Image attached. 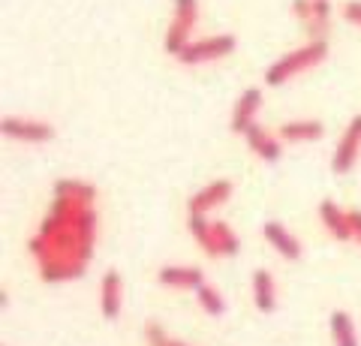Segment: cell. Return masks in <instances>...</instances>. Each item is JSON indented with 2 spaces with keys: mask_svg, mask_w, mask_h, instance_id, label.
<instances>
[{
  "mask_svg": "<svg viewBox=\"0 0 361 346\" xmlns=\"http://www.w3.org/2000/svg\"><path fill=\"white\" fill-rule=\"evenodd\" d=\"M292 16L310 33V39H325L331 30V4L329 0H292Z\"/></svg>",
  "mask_w": 361,
  "mask_h": 346,
  "instance_id": "obj_8",
  "label": "cell"
},
{
  "mask_svg": "<svg viewBox=\"0 0 361 346\" xmlns=\"http://www.w3.org/2000/svg\"><path fill=\"white\" fill-rule=\"evenodd\" d=\"M244 142L253 157H259L262 163H280V157H283V142H280V136H274V132L265 130L262 124H253L247 130Z\"/></svg>",
  "mask_w": 361,
  "mask_h": 346,
  "instance_id": "obj_13",
  "label": "cell"
},
{
  "mask_svg": "<svg viewBox=\"0 0 361 346\" xmlns=\"http://www.w3.org/2000/svg\"><path fill=\"white\" fill-rule=\"evenodd\" d=\"M235 193V184L229 178H217L205 187H199L193 196L187 199V214H199V217H208L211 211H217L220 205H226Z\"/></svg>",
  "mask_w": 361,
  "mask_h": 346,
  "instance_id": "obj_9",
  "label": "cell"
},
{
  "mask_svg": "<svg viewBox=\"0 0 361 346\" xmlns=\"http://www.w3.org/2000/svg\"><path fill=\"white\" fill-rule=\"evenodd\" d=\"M97 235L99 217L94 205L54 196V202L39 220V229L27 241V250L45 283H73L94 259Z\"/></svg>",
  "mask_w": 361,
  "mask_h": 346,
  "instance_id": "obj_1",
  "label": "cell"
},
{
  "mask_svg": "<svg viewBox=\"0 0 361 346\" xmlns=\"http://www.w3.org/2000/svg\"><path fill=\"white\" fill-rule=\"evenodd\" d=\"M259 111H262V87H244L232 106L229 130L235 136H244L253 124H259Z\"/></svg>",
  "mask_w": 361,
  "mask_h": 346,
  "instance_id": "obj_11",
  "label": "cell"
},
{
  "mask_svg": "<svg viewBox=\"0 0 361 346\" xmlns=\"http://www.w3.org/2000/svg\"><path fill=\"white\" fill-rule=\"evenodd\" d=\"M358 154H361V111L349 118V124L343 127L341 139L334 144V154H331V172L337 178H343L353 172V166L358 163Z\"/></svg>",
  "mask_w": 361,
  "mask_h": 346,
  "instance_id": "obj_7",
  "label": "cell"
},
{
  "mask_svg": "<svg viewBox=\"0 0 361 346\" xmlns=\"http://www.w3.org/2000/svg\"><path fill=\"white\" fill-rule=\"evenodd\" d=\"M199 0H172V18H169V27L163 33V51L178 58L190 42H193V30L199 25Z\"/></svg>",
  "mask_w": 361,
  "mask_h": 346,
  "instance_id": "obj_4",
  "label": "cell"
},
{
  "mask_svg": "<svg viewBox=\"0 0 361 346\" xmlns=\"http://www.w3.org/2000/svg\"><path fill=\"white\" fill-rule=\"evenodd\" d=\"M277 136L286 144H310V142H319L325 136V124L316 118H292L280 127Z\"/></svg>",
  "mask_w": 361,
  "mask_h": 346,
  "instance_id": "obj_17",
  "label": "cell"
},
{
  "mask_svg": "<svg viewBox=\"0 0 361 346\" xmlns=\"http://www.w3.org/2000/svg\"><path fill=\"white\" fill-rule=\"evenodd\" d=\"M235 49H238V37H235V33H214V37L193 39L175 61L184 63V66H202V63H214V61L229 58Z\"/></svg>",
  "mask_w": 361,
  "mask_h": 346,
  "instance_id": "obj_5",
  "label": "cell"
},
{
  "mask_svg": "<svg viewBox=\"0 0 361 346\" xmlns=\"http://www.w3.org/2000/svg\"><path fill=\"white\" fill-rule=\"evenodd\" d=\"M329 331H331V343H334V346H361L355 319L349 316L346 310H331V316H329Z\"/></svg>",
  "mask_w": 361,
  "mask_h": 346,
  "instance_id": "obj_19",
  "label": "cell"
},
{
  "mask_svg": "<svg viewBox=\"0 0 361 346\" xmlns=\"http://www.w3.org/2000/svg\"><path fill=\"white\" fill-rule=\"evenodd\" d=\"M262 238H265L268 247L274 250L280 259H286V262H298L301 256H304L301 238L289 226H283L280 220H265L262 223Z\"/></svg>",
  "mask_w": 361,
  "mask_h": 346,
  "instance_id": "obj_10",
  "label": "cell"
},
{
  "mask_svg": "<svg viewBox=\"0 0 361 346\" xmlns=\"http://www.w3.org/2000/svg\"><path fill=\"white\" fill-rule=\"evenodd\" d=\"M319 223L325 226V232L334 238V241H353V223H349V211H343L334 199H322L319 208Z\"/></svg>",
  "mask_w": 361,
  "mask_h": 346,
  "instance_id": "obj_15",
  "label": "cell"
},
{
  "mask_svg": "<svg viewBox=\"0 0 361 346\" xmlns=\"http://www.w3.org/2000/svg\"><path fill=\"white\" fill-rule=\"evenodd\" d=\"M341 16H343L346 25L361 27V0H346V4L341 6Z\"/></svg>",
  "mask_w": 361,
  "mask_h": 346,
  "instance_id": "obj_22",
  "label": "cell"
},
{
  "mask_svg": "<svg viewBox=\"0 0 361 346\" xmlns=\"http://www.w3.org/2000/svg\"><path fill=\"white\" fill-rule=\"evenodd\" d=\"M349 223H353V241L361 244V211H349Z\"/></svg>",
  "mask_w": 361,
  "mask_h": 346,
  "instance_id": "obj_23",
  "label": "cell"
},
{
  "mask_svg": "<svg viewBox=\"0 0 361 346\" xmlns=\"http://www.w3.org/2000/svg\"><path fill=\"white\" fill-rule=\"evenodd\" d=\"M250 295H253V307L259 314H274L277 310V280L268 268H256L250 277Z\"/></svg>",
  "mask_w": 361,
  "mask_h": 346,
  "instance_id": "obj_16",
  "label": "cell"
},
{
  "mask_svg": "<svg viewBox=\"0 0 361 346\" xmlns=\"http://www.w3.org/2000/svg\"><path fill=\"white\" fill-rule=\"evenodd\" d=\"M175 346H187V343H180V340H175Z\"/></svg>",
  "mask_w": 361,
  "mask_h": 346,
  "instance_id": "obj_24",
  "label": "cell"
},
{
  "mask_svg": "<svg viewBox=\"0 0 361 346\" xmlns=\"http://www.w3.org/2000/svg\"><path fill=\"white\" fill-rule=\"evenodd\" d=\"M51 193L58 199H73V202H85V205H94L99 190L97 184L85 181V178H58V181L51 184Z\"/></svg>",
  "mask_w": 361,
  "mask_h": 346,
  "instance_id": "obj_18",
  "label": "cell"
},
{
  "mask_svg": "<svg viewBox=\"0 0 361 346\" xmlns=\"http://www.w3.org/2000/svg\"><path fill=\"white\" fill-rule=\"evenodd\" d=\"M142 334H145V343H148V346H175V340L169 338V331H166L157 319L145 322V331H142Z\"/></svg>",
  "mask_w": 361,
  "mask_h": 346,
  "instance_id": "obj_21",
  "label": "cell"
},
{
  "mask_svg": "<svg viewBox=\"0 0 361 346\" xmlns=\"http://www.w3.org/2000/svg\"><path fill=\"white\" fill-rule=\"evenodd\" d=\"M0 132L13 142H21V144H49L54 139V130L49 121L42 118H27V115H6L0 121Z\"/></svg>",
  "mask_w": 361,
  "mask_h": 346,
  "instance_id": "obj_6",
  "label": "cell"
},
{
  "mask_svg": "<svg viewBox=\"0 0 361 346\" xmlns=\"http://www.w3.org/2000/svg\"><path fill=\"white\" fill-rule=\"evenodd\" d=\"M99 314L109 322H115L123 314V277L118 268H109L99 277Z\"/></svg>",
  "mask_w": 361,
  "mask_h": 346,
  "instance_id": "obj_12",
  "label": "cell"
},
{
  "mask_svg": "<svg viewBox=\"0 0 361 346\" xmlns=\"http://www.w3.org/2000/svg\"><path fill=\"white\" fill-rule=\"evenodd\" d=\"M157 283L166 289H190V292H196L205 283V271L199 265H163L157 271Z\"/></svg>",
  "mask_w": 361,
  "mask_h": 346,
  "instance_id": "obj_14",
  "label": "cell"
},
{
  "mask_svg": "<svg viewBox=\"0 0 361 346\" xmlns=\"http://www.w3.org/2000/svg\"><path fill=\"white\" fill-rule=\"evenodd\" d=\"M187 229H190V235H193V241L211 256V259H220V256H238V250H241L238 232L223 220L187 214Z\"/></svg>",
  "mask_w": 361,
  "mask_h": 346,
  "instance_id": "obj_3",
  "label": "cell"
},
{
  "mask_svg": "<svg viewBox=\"0 0 361 346\" xmlns=\"http://www.w3.org/2000/svg\"><path fill=\"white\" fill-rule=\"evenodd\" d=\"M196 304H199V310L205 316H214V319H220L223 314H226V298H223V292L214 283H202L199 289H196Z\"/></svg>",
  "mask_w": 361,
  "mask_h": 346,
  "instance_id": "obj_20",
  "label": "cell"
},
{
  "mask_svg": "<svg viewBox=\"0 0 361 346\" xmlns=\"http://www.w3.org/2000/svg\"><path fill=\"white\" fill-rule=\"evenodd\" d=\"M325 58H329V39H307L304 46L280 54V58H274L265 66V85L283 87L292 79H298V75L310 73L313 66H319Z\"/></svg>",
  "mask_w": 361,
  "mask_h": 346,
  "instance_id": "obj_2",
  "label": "cell"
}]
</instances>
